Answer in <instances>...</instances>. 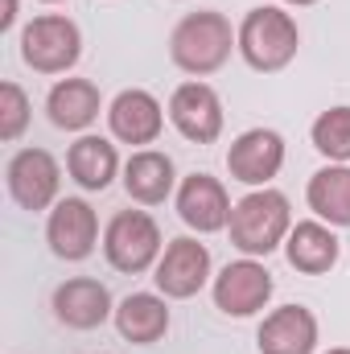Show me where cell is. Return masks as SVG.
I'll list each match as a JSON object with an SVG mask.
<instances>
[{"label": "cell", "instance_id": "obj_9", "mask_svg": "<svg viewBox=\"0 0 350 354\" xmlns=\"http://www.w3.org/2000/svg\"><path fill=\"white\" fill-rule=\"evenodd\" d=\"M153 280H157L161 297H169V301H185V297L202 292L206 280H210V252H206V243H198L190 235L174 239L161 252L157 268H153Z\"/></svg>", "mask_w": 350, "mask_h": 354}, {"label": "cell", "instance_id": "obj_16", "mask_svg": "<svg viewBox=\"0 0 350 354\" xmlns=\"http://www.w3.org/2000/svg\"><path fill=\"white\" fill-rule=\"evenodd\" d=\"M284 256H288V264L297 268V272L322 276V272H330V268L338 264L342 243H338V235H334L322 218H309V223H297V227L288 231Z\"/></svg>", "mask_w": 350, "mask_h": 354}, {"label": "cell", "instance_id": "obj_17", "mask_svg": "<svg viewBox=\"0 0 350 354\" xmlns=\"http://www.w3.org/2000/svg\"><path fill=\"white\" fill-rule=\"evenodd\" d=\"M116 330L132 346H153L169 330V305L157 292H128L116 305Z\"/></svg>", "mask_w": 350, "mask_h": 354}, {"label": "cell", "instance_id": "obj_15", "mask_svg": "<svg viewBox=\"0 0 350 354\" xmlns=\"http://www.w3.org/2000/svg\"><path fill=\"white\" fill-rule=\"evenodd\" d=\"M260 354H313L317 351V317L305 305H280L260 322Z\"/></svg>", "mask_w": 350, "mask_h": 354}, {"label": "cell", "instance_id": "obj_11", "mask_svg": "<svg viewBox=\"0 0 350 354\" xmlns=\"http://www.w3.org/2000/svg\"><path fill=\"white\" fill-rule=\"evenodd\" d=\"M280 165H284V140L272 128H248L227 149V169H231V177L243 181V185H256V189H264L272 177L280 174Z\"/></svg>", "mask_w": 350, "mask_h": 354}, {"label": "cell", "instance_id": "obj_2", "mask_svg": "<svg viewBox=\"0 0 350 354\" xmlns=\"http://www.w3.org/2000/svg\"><path fill=\"white\" fill-rule=\"evenodd\" d=\"M227 231H231V243H235L243 256H252V260L272 256V252L288 239V231H293L288 198H284L280 189H268V185L243 194V198L231 206Z\"/></svg>", "mask_w": 350, "mask_h": 354}, {"label": "cell", "instance_id": "obj_12", "mask_svg": "<svg viewBox=\"0 0 350 354\" xmlns=\"http://www.w3.org/2000/svg\"><path fill=\"white\" fill-rule=\"evenodd\" d=\"M177 218L198 235L223 231L231 223V198H227L223 181L210 174H190L177 185Z\"/></svg>", "mask_w": 350, "mask_h": 354}, {"label": "cell", "instance_id": "obj_23", "mask_svg": "<svg viewBox=\"0 0 350 354\" xmlns=\"http://www.w3.org/2000/svg\"><path fill=\"white\" fill-rule=\"evenodd\" d=\"M25 124H29V95L8 79L0 83V140L12 145L25 132Z\"/></svg>", "mask_w": 350, "mask_h": 354}, {"label": "cell", "instance_id": "obj_10", "mask_svg": "<svg viewBox=\"0 0 350 354\" xmlns=\"http://www.w3.org/2000/svg\"><path fill=\"white\" fill-rule=\"evenodd\" d=\"M46 239H50V252L58 260H71V264L87 260L99 243V218H95L91 202H83V198L54 202L50 223H46Z\"/></svg>", "mask_w": 350, "mask_h": 354}, {"label": "cell", "instance_id": "obj_20", "mask_svg": "<svg viewBox=\"0 0 350 354\" xmlns=\"http://www.w3.org/2000/svg\"><path fill=\"white\" fill-rule=\"evenodd\" d=\"M66 174L75 177L83 189L99 194V189H107L116 181V174H120V153L103 136H79L71 145V153H66Z\"/></svg>", "mask_w": 350, "mask_h": 354}, {"label": "cell", "instance_id": "obj_21", "mask_svg": "<svg viewBox=\"0 0 350 354\" xmlns=\"http://www.w3.org/2000/svg\"><path fill=\"white\" fill-rule=\"evenodd\" d=\"M309 210L330 223V227H350V165H326L309 177Z\"/></svg>", "mask_w": 350, "mask_h": 354}, {"label": "cell", "instance_id": "obj_19", "mask_svg": "<svg viewBox=\"0 0 350 354\" xmlns=\"http://www.w3.org/2000/svg\"><path fill=\"white\" fill-rule=\"evenodd\" d=\"M46 111H50V124L62 128V132H83L99 120V87L91 79H62L50 87L46 99Z\"/></svg>", "mask_w": 350, "mask_h": 354}, {"label": "cell", "instance_id": "obj_22", "mask_svg": "<svg viewBox=\"0 0 350 354\" xmlns=\"http://www.w3.org/2000/svg\"><path fill=\"white\" fill-rule=\"evenodd\" d=\"M309 136H313V149H317L330 165H347L350 161V107L342 103V107L322 111V115L313 120Z\"/></svg>", "mask_w": 350, "mask_h": 354}, {"label": "cell", "instance_id": "obj_4", "mask_svg": "<svg viewBox=\"0 0 350 354\" xmlns=\"http://www.w3.org/2000/svg\"><path fill=\"white\" fill-rule=\"evenodd\" d=\"M103 256L116 272L140 276L161 260V227L149 210H120L103 231Z\"/></svg>", "mask_w": 350, "mask_h": 354}, {"label": "cell", "instance_id": "obj_14", "mask_svg": "<svg viewBox=\"0 0 350 354\" xmlns=\"http://www.w3.org/2000/svg\"><path fill=\"white\" fill-rule=\"evenodd\" d=\"M54 317L71 330H95L107 317H116V305L107 284H99L95 276H75L54 288Z\"/></svg>", "mask_w": 350, "mask_h": 354}, {"label": "cell", "instance_id": "obj_24", "mask_svg": "<svg viewBox=\"0 0 350 354\" xmlns=\"http://www.w3.org/2000/svg\"><path fill=\"white\" fill-rule=\"evenodd\" d=\"M17 25V0H0V33H8Z\"/></svg>", "mask_w": 350, "mask_h": 354}, {"label": "cell", "instance_id": "obj_18", "mask_svg": "<svg viewBox=\"0 0 350 354\" xmlns=\"http://www.w3.org/2000/svg\"><path fill=\"white\" fill-rule=\"evenodd\" d=\"M174 181H177L174 161L157 149H140L124 161V189L140 206H161L174 194Z\"/></svg>", "mask_w": 350, "mask_h": 354}, {"label": "cell", "instance_id": "obj_3", "mask_svg": "<svg viewBox=\"0 0 350 354\" xmlns=\"http://www.w3.org/2000/svg\"><path fill=\"white\" fill-rule=\"evenodd\" d=\"M297 46H301V29L297 21L276 8V4H260L252 8L243 21H239V54L252 71L260 75H276L284 71L293 58H297Z\"/></svg>", "mask_w": 350, "mask_h": 354}, {"label": "cell", "instance_id": "obj_6", "mask_svg": "<svg viewBox=\"0 0 350 354\" xmlns=\"http://www.w3.org/2000/svg\"><path fill=\"white\" fill-rule=\"evenodd\" d=\"M4 181H8V194L21 210H46L58 202L62 169L46 149H21V153H12Z\"/></svg>", "mask_w": 350, "mask_h": 354}, {"label": "cell", "instance_id": "obj_7", "mask_svg": "<svg viewBox=\"0 0 350 354\" xmlns=\"http://www.w3.org/2000/svg\"><path fill=\"white\" fill-rule=\"evenodd\" d=\"M169 120L190 145H214L223 136V99L210 83H181L169 95Z\"/></svg>", "mask_w": 350, "mask_h": 354}, {"label": "cell", "instance_id": "obj_26", "mask_svg": "<svg viewBox=\"0 0 350 354\" xmlns=\"http://www.w3.org/2000/svg\"><path fill=\"white\" fill-rule=\"evenodd\" d=\"M330 354H350V346H334V351H330Z\"/></svg>", "mask_w": 350, "mask_h": 354}, {"label": "cell", "instance_id": "obj_8", "mask_svg": "<svg viewBox=\"0 0 350 354\" xmlns=\"http://www.w3.org/2000/svg\"><path fill=\"white\" fill-rule=\"evenodd\" d=\"M272 272L260 260H235L214 276V305L227 313V317H252L260 313L264 305L272 301Z\"/></svg>", "mask_w": 350, "mask_h": 354}, {"label": "cell", "instance_id": "obj_5", "mask_svg": "<svg viewBox=\"0 0 350 354\" xmlns=\"http://www.w3.org/2000/svg\"><path fill=\"white\" fill-rule=\"evenodd\" d=\"M21 58L37 75H66L83 58V33L71 17L46 12L21 29Z\"/></svg>", "mask_w": 350, "mask_h": 354}, {"label": "cell", "instance_id": "obj_13", "mask_svg": "<svg viewBox=\"0 0 350 354\" xmlns=\"http://www.w3.org/2000/svg\"><path fill=\"white\" fill-rule=\"evenodd\" d=\"M107 128L124 145H153L161 136V128H165V111H161L157 95H149V91H140V87H128L111 99Z\"/></svg>", "mask_w": 350, "mask_h": 354}, {"label": "cell", "instance_id": "obj_27", "mask_svg": "<svg viewBox=\"0 0 350 354\" xmlns=\"http://www.w3.org/2000/svg\"><path fill=\"white\" fill-rule=\"evenodd\" d=\"M42 4H62V0H42Z\"/></svg>", "mask_w": 350, "mask_h": 354}, {"label": "cell", "instance_id": "obj_25", "mask_svg": "<svg viewBox=\"0 0 350 354\" xmlns=\"http://www.w3.org/2000/svg\"><path fill=\"white\" fill-rule=\"evenodd\" d=\"M284 4H297V8H305V4H317V0H284Z\"/></svg>", "mask_w": 350, "mask_h": 354}, {"label": "cell", "instance_id": "obj_1", "mask_svg": "<svg viewBox=\"0 0 350 354\" xmlns=\"http://www.w3.org/2000/svg\"><path fill=\"white\" fill-rule=\"evenodd\" d=\"M231 50H239V29H231V21L214 8L202 12H185L169 33V58L177 71L185 75H214L227 66Z\"/></svg>", "mask_w": 350, "mask_h": 354}]
</instances>
